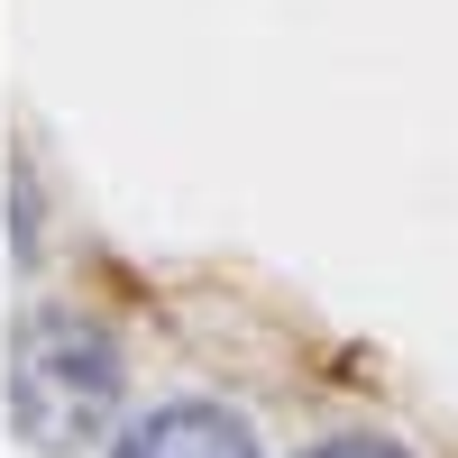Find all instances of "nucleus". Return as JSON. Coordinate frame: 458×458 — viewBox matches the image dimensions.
Wrapping results in <instances>:
<instances>
[{"mask_svg":"<svg viewBox=\"0 0 458 458\" xmlns=\"http://www.w3.org/2000/svg\"><path fill=\"white\" fill-rule=\"evenodd\" d=\"M10 422L37 458H73L120 422V349L73 312H28L10 349Z\"/></svg>","mask_w":458,"mask_h":458,"instance_id":"obj_1","label":"nucleus"},{"mask_svg":"<svg viewBox=\"0 0 458 458\" xmlns=\"http://www.w3.org/2000/svg\"><path fill=\"white\" fill-rule=\"evenodd\" d=\"M110 458H257V440L220 403H157L110 440Z\"/></svg>","mask_w":458,"mask_h":458,"instance_id":"obj_2","label":"nucleus"},{"mask_svg":"<svg viewBox=\"0 0 458 458\" xmlns=\"http://www.w3.org/2000/svg\"><path fill=\"white\" fill-rule=\"evenodd\" d=\"M302 458H403L394 440H321V449H302Z\"/></svg>","mask_w":458,"mask_h":458,"instance_id":"obj_3","label":"nucleus"}]
</instances>
